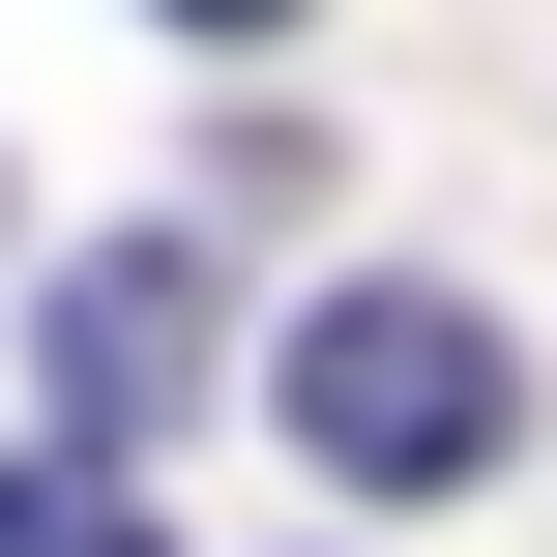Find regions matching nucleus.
Instances as JSON below:
<instances>
[{"mask_svg": "<svg viewBox=\"0 0 557 557\" xmlns=\"http://www.w3.org/2000/svg\"><path fill=\"white\" fill-rule=\"evenodd\" d=\"M294 470L470 499V470H529V352H499L470 294H323V323H294Z\"/></svg>", "mask_w": 557, "mask_h": 557, "instance_id": "nucleus-1", "label": "nucleus"}, {"mask_svg": "<svg viewBox=\"0 0 557 557\" xmlns=\"http://www.w3.org/2000/svg\"><path fill=\"white\" fill-rule=\"evenodd\" d=\"M176 382H206V264L176 235L59 264V441H176Z\"/></svg>", "mask_w": 557, "mask_h": 557, "instance_id": "nucleus-2", "label": "nucleus"}, {"mask_svg": "<svg viewBox=\"0 0 557 557\" xmlns=\"http://www.w3.org/2000/svg\"><path fill=\"white\" fill-rule=\"evenodd\" d=\"M0 557H176V529H147V470H117V441H59V470L0 499Z\"/></svg>", "mask_w": 557, "mask_h": 557, "instance_id": "nucleus-3", "label": "nucleus"}, {"mask_svg": "<svg viewBox=\"0 0 557 557\" xmlns=\"http://www.w3.org/2000/svg\"><path fill=\"white\" fill-rule=\"evenodd\" d=\"M147 29H206V59H264V29H294V0H147Z\"/></svg>", "mask_w": 557, "mask_h": 557, "instance_id": "nucleus-4", "label": "nucleus"}]
</instances>
